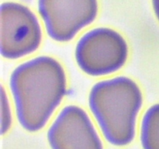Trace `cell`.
<instances>
[{
    "instance_id": "6da1fadb",
    "label": "cell",
    "mask_w": 159,
    "mask_h": 149,
    "mask_svg": "<svg viewBox=\"0 0 159 149\" xmlns=\"http://www.w3.org/2000/svg\"><path fill=\"white\" fill-rule=\"evenodd\" d=\"M10 89L20 125L27 131H37L45 125L66 93L65 70L53 57H36L12 71Z\"/></svg>"
},
{
    "instance_id": "7a4b0ae2",
    "label": "cell",
    "mask_w": 159,
    "mask_h": 149,
    "mask_svg": "<svg viewBox=\"0 0 159 149\" xmlns=\"http://www.w3.org/2000/svg\"><path fill=\"white\" fill-rule=\"evenodd\" d=\"M142 102L138 84L124 76L97 82L89 96V108L102 134L116 146L127 145L133 141Z\"/></svg>"
},
{
    "instance_id": "3957f363",
    "label": "cell",
    "mask_w": 159,
    "mask_h": 149,
    "mask_svg": "<svg viewBox=\"0 0 159 149\" xmlns=\"http://www.w3.org/2000/svg\"><path fill=\"white\" fill-rule=\"evenodd\" d=\"M75 55L78 65L84 72L93 76L104 75L123 67L128 56V47L117 31L99 27L81 37Z\"/></svg>"
},
{
    "instance_id": "277c9868",
    "label": "cell",
    "mask_w": 159,
    "mask_h": 149,
    "mask_svg": "<svg viewBox=\"0 0 159 149\" xmlns=\"http://www.w3.org/2000/svg\"><path fill=\"white\" fill-rule=\"evenodd\" d=\"M41 29L36 16L16 2L1 6V54L8 59L29 54L39 47Z\"/></svg>"
},
{
    "instance_id": "5b68a950",
    "label": "cell",
    "mask_w": 159,
    "mask_h": 149,
    "mask_svg": "<svg viewBox=\"0 0 159 149\" xmlns=\"http://www.w3.org/2000/svg\"><path fill=\"white\" fill-rule=\"evenodd\" d=\"M47 33L56 41L71 40L91 23L98 12L97 0H38Z\"/></svg>"
},
{
    "instance_id": "8992f818",
    "label": "cell",
    "mask_w": 159,
    "mask_h": 149,
    "mask_svg": "<svg viewBox=\"0 0 159 149\" xmlns=\"http://www.w3.org/2000/svg\"><path fill=\"white\" fill-rule=\"evenodd\" d=\"M51 149H103L89 117L77 106L65 107L48 131Z\"/></svg>"
},
{
    "instance_id": "52a82bcc",
    "label": "cell",
    "mask_w": 159,
    "mask_h": 149,
    "mask_svg": "<svg viewBox=\"0 0 159 149\" xmlns=\"http://www.w3.org/2000/svg\"><path fill=\"white\" fill-rule=\"evenodd\" d=\"M141 141L143 149H159V103L151 106L144 113Z\"/></svg>"
},
{
    "instance_id": "ba28073f",
    "label": "cell",
    "mask_w": 159,
    "mask_h": 149,
    "mask_svg": "<svg viewBox=\"0 0 159 149\" xmlns=\"http://www.w3.org/2000/svg\"><path fill=\"white\" fill-rule=\"evenodd\" d=\"M152 6L154 11L159 21V0H152Z\"/></svg>"
}]
</instances>
